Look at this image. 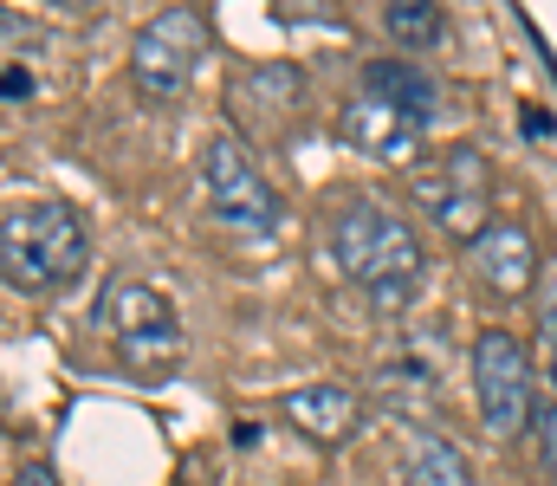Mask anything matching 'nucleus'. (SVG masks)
I'll return each instance as SVG.
<instances>
[{"label":"nucleus","mask_w":557,"mask_h":486,"mask_svg":"<svg viewBox=\"0 0 557 486\" xmlns=\"http://www.w3.org/2000/svg\"><path fill=\"white\" fill-rule=\"evenodd\" d=\"M331 253L344 266V279H357L370 292L376 312H409L421 292V234L409 214H396L376 195H350L337 227H331Z\"/></svg>","instance_id":"f257e3e1"},{"label":"nucleus","mask_w":557,"mask_h":486,"mask_svg":"<svg viewBox=\"0 0 557 486\" xmlns=\"http://www.w3.org/2000/svg\"><path fill=\"white\" fill-rule=\"evenodd\" d=\"M85 266H91V234H85L72 201L39 195V201L7 208V221H0V273H7L13 292L78 286Z\"/></svg>","instance_id":"f03ea898"},{"label":"nucleus","mask_w":557,"mask_h":486,"mask_svg":"<svg viewBox=\"0 0 557 486\" xmlns=\"http://www.w3.org/2000/svg\"><path fill=\"white\" fill-rule=\"evenodd\" d=\"M409 201H416L447 240L473 247V240L493 227V169L480 162V150L460 144V150H447L434 169H416Z\"/></svg>","instance_id":"7ed1b4c3"},{"label":"nucleus","mask_w":557,"mask_h":486,"mask_svg":"<svg viewBox=\"0 0 557 486\" xmlns=\"http://www.w3.org/2000/svg\"><path fill=\"white\" fill-rule=\"evenodd\" d=\"M473 402H480V428L493 441H512L532 428L539 389H532V357L512 331H480L473 337Z\"/></svg>","instance_id":"20e7f679"},{"label":"nucleus","mask_w":557,"mask_h":486,"mask_svg":"<svg viewBox=\"0 0 557 486\" xmlns=\"http://www.w3.org/2000/svg\"><path fill=\"white\" fill-rule=\"evenodd\" d=\"M201 52H208V26H201V13H195V7H162V13L143 20L137 39H131V85H137L143 98L169 104V98L188 91Z\"/></svg>","instance_id":"39448f33"},{"label":"nucleus","mask_w":557,"mask_h":486,"mask_svg":"<svg viewBox=\"0 0 557 486\" xmlns=\"http://www.w3.org/2000/svg\"><path fill=\"white\" fill-rule=\"evenodd\" d=\"M201 188H208V208H214V221H221L227 234L267 240V234L278 227L273 182L260 175V162L247 157L240 137H214V144L201 150Z\"/></svg>","instance_id":"423d86ee"},{"label":"nucleus","mask_w":557,"mask_h":486,"mask_svg":"<svg viewBox=\"0 0 557 486\" xmlns=\"http://www.w3.org/2000/svg\"><path fill=\"white\" fill-rule=\"evenodd\" d=\"M337 137L357 150V157L383 162V169H409L421 162V144H428V117H416L409 104L383 98V91H350L344 111H337Z\"/></svg>","instance_id":"0eeeda50"},{"label":"nucleus","mask_w":557,"mask_h":486,"mask_svg":"<svg viewBox=\"0 0 557 486\" xmlns=\"http://www.w3.org/2000/svg\"><path fill=\"white\" fill-rule=\"evenodd\" d=\"M467 266L480 279V292H493L499 306H519L539 292V240L525 221H493L473 247H467Z\"/></svg>","instance_id":"6e6552de"},{"label":"nucleus","mask_w":557,"mask_h":486,"mask_svg":"<svg viewBox=\"0 0 557 486\" xmlns=\"http://www.w3.org/2000/svg\"><path fill=\"white\" fill-rule=\"evenodd\" d=\"M285 422H292L298 435L337 448V441H350V435L363 428V396H357L350 383H305V389L285 396Z\"/></svg>","instance_id":"1a4fd4ad"},{"label":"nucleus","mask_w":557,"mask_h":486,"mask_svg":"<svg viewBox=\"0 0 557 486\" xmlns=\"http://www.w3.org/2000/svg\"><path fill=\"white\" fill-rule=\"evenodd\" d=\"M98 319L111 324V337L124 344V337H143V331H169L175 306H169V292H156L143 279H111L104 299H98Z\"/></svg>","instance_id":"9d476101"},{"label":"nucleus","mask_w":557,"mask_h":486,"mask_svg":"<svg viewBox=\"0 0 557 486\" xmlns=\"http://www.w3.org/2000/svg\"><path fill=\"white\" fill-rule=\"evenodd\" d=\"M363 85L383 91V98H396V104H409L416 117H434L441 111V85L421 65H409V59H370L363 65Z\"/></svg>","instance_id":"9b49d317"},{"label":"nucleus","mask_w":557,"mask_h":486,"mask_svg":"<svg viewBox=\"0 0 557 486\" xmlns=\"http://www.w3.org/2000/svg\"><path fill=\"white\" fill-rule=\"evenodd\" d=\"M403 474H409V486H473L467 454L447 435H416L409 454H403Z\"/></svg>","instance_id":"f8f14e48"},{"label":"nucleus","mask_w":557,"mask_h":486,"mask_svg":"<svg viewBox=\"0 0 557 486\" xmlns=\"http://www.w3.org/2000/svg\"><path fill=\"white\" fill-rule=\"evenodd\" d=\"M117 357H124V370L137 376V383H169L175 370H182V357H188V337L169 324V331H143V337H124L117 344Z\"/></svg>","instance_id":"ddd939ff"},{"label":"nucleus","mask_w":557,"mask_h":486,"mask_svg":"<svg viewBox=\"0 0 557 486\" xmlns=\"http://www.w3.org/2000/svg\"><path fill=\"white\" fill-rule=\"evenodd\" d=\"M383 33L409 52H428L447 39V20H441V0H383Z\"/></svg>","instance_id":"4468645a"},{"label":"nucleus","mask_w":557,"mask_h":486,"mask_svg":"<svg viewBox=\"0 0 557 486\" xmlns=\"http://www.w3.org/2000/svg\"><path fill=\"white\" fill-rule=\"evenodd\" d=\"M525 435H532L539 468L557 481V402H552V396H539V409H532V428H525Z\"/></svg>","instance_id":"2eb2a0df"},{"label":"nucleus","mask_w":557,"mask_h":486,"mask_svg":"<svg viewBox=\"0 0 557 486\" xmlns=\"http://www.w3.org/2000/svg\"><path fill=\"white\" fill-rule=\"evenodd\" d=\"M532 306H539V337H545V357H552V370H557V266H545V286L532 292Z\"/></svg>","instance_id":"dca6fc26"},{"label":"nucleus","mask_w":557,"mask_h":486,"mask_svg":"<svg viewBox=\"0 0 557 486\" xmlns=\"http://www.w3.org/2000/svg\"><path fill=\"white\" fill-rule=\"evenodd\" d=\"M26 98H33V78L20 65H7V104H26Z\"/></svg>","instance_id":"f3484780"},{"label":"nucleus","mask_w":557,"mask_h":486,"mask_svg":"<svg viewBox=\"0 0 557 486\" xmlns=\"http://www.w3.org/2000/svg\"><path fill=\"white\" fill-rule=\"evenodd\" d=\"M13 486H59V481H52V468H39V461H26V468L13 474Z\"/></svg>","instance_id":"a211bd4d"},{"label":"nucleus","mask_w":557,"mask_h":486,"mask_svg":"<svg viewBox=\"0 0 557 486\" xmlns=\"http://www.w3.org/2000/svg\"><path fill=\"white\" fill-rule=\"evenodd\" d=\"M52 7H85V0H52Z\"/></svg>","instance_id":"6ab92c4d"}]
</instances>
